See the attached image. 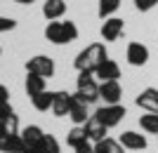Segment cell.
I'll list each match as a JSON object with an SVG mask.
<instances>
[{"label": "cell", "instance_id": "obj_1", "mask_svg": "<svg viewBox=\"0 0 158 153\" xmlns=\"http://www.w3.org/2000/svg\"><path fill=\"white\" fill-rule=\"evenodd\" d=\"M109 59V52H106V45L104 42H90V45L85 47V50H80L78 57H76V61H73V66H76V71H90V73H94L97 71V66L102 64V61Z\"/></svg>", "mask_w": 158, "mask_h": 153}, {"label": "cell", "instance_id": "obj_2", "mask_svg": "<svg viewBox=\"0 0 158 153\" xmlns=\"http://www.w3.org/2000/svg\"><path fill=\"white\" fill-rule=\"evenodd\" d=\"M45 38L52 42V45H69L73 40L78 38V26L73 21H50L45 28Z\"/></svg>", "mask_w": 158, "mask_h": 153}, {"label": "cell", "instance_id": "obj_3", "mask_svg": "<svg viewBox=\"0 0 158 153\" xmlns=\"http://www.w3.org/2000/svg\"><path fill=\"white\" fill-rule=\"evenodd\" d=\"M76 87H78V97L85 104H94V101H99V83L97 78H94V73H90V71H80L78 78H76Z\"/></svg>", "mask_w": 158, "mask_h": 153}, {"label": "cell", "instance_id": "obj_4", "mask_svg": "<svg viewBox=\"0 0 158 153\" xmlns=\"http://www.w3.org/2000/svg\"><path fill=\"white\" fill-rule=\"evenodd\" d=\"M92 118H97L104 127L111 130V127H116L120 120L125 118V106H120V104H104V106H99L94 111Z\"/></svg>", "mask_w": 158, "mask_h": 153}, {"label": "cell", "instance_id": "obj_5", "mask_svg": "<svg viewBox=\"0 0 158 153\" xmlns=\"http://www.w3.org/2000/svg\"><path fill=\"white\" fill-rule=\"evenodd\" d=\"M26 73H35L43 78H52L54 75V61L45 54H35L26 61Z\"/></svg>", "mask_w": 158, "mask_h": 153}, {"label": "cell", "instance_id": "obj_6", "mask_svg": "<svg viewBox=\"0 0 158 153\" xmlns=\"http://www.w3.org/2000/svg\"><path fill=\"white\" fill-rule=\"evenodd\" d=\"M99 99H104V104H120V99H123V87H120L118 80L99 83Z\"/></svg>", "mask_w": 158, "mask_h": 153}, {"label": "cell", "instance_id": "obj_7", "mask_svg": "<svg viewBox=\"0 0 158 153\" xmlns=\"http://www.w3.org/2000/svg\"><path fill=\"white\" fill-rule=\"evenodd\" d=\"M123 31H125V21L118 19V17H109V19H104V24H102V38H104L106 42H116V40L123 35Z\"/></svg>", "mask_w": 158, "mask_h": 153}, {"label": "cell", "instance_id": "obj_8", "mask_svg": "<svg viewBox=\"0 0 158 153\" xmlns=\"http://www.w3.org/2000/svg\"><path fill=\"white\" fill-rule=\"evenodd\" d=\"M87 106H90V104H85V101L80 99L78 94H71V108H69V118H71L76 125H85L87 120L92 118V115L87 113Z\"/></svg>", "mask_w": 158, "mask_h": 153}, {"label": "cell", "instance_id": "obj_9", "mask_svg": "<svg viewBox=\"0 0 158 153\" xmlns=\"http://www.w3.org/2000/svg\"><path fill=\"white\" fill-rule=\"evenodd\" d=\"M125 59L130 66H144L149 61V47L142 45V42H130L125 52Z\"/></svg>", "mask_w": 158, "mask_h": 153}, {"label": "cell", "instance_id": "obj_10", "mask_svg": "<svg viewBox=\"0 0 158 153\" xmlns=\"http://www.w3.org/2000/svg\"><path fill=\"white\" fill-rule=\"evenodd\" d=\"M120 146L125 148V151H144L146 148V137L144 134H139V132H132V130H127V132L120 134Z\"/></svg>", "mask_w": 158, "mask_h": 153}, {"label": "cell", "instance_id": "obj_11", "mask_svg": "<svg viewBox=\"0 0 158 153\" xmlns=\"http://www.w3.org/2000/svg\"><path fill=\"white\" fill-rule=\"evenodd\" d=\"M137 106L144 108L146 113H158V90L156 87H146L137 94Z\"/></svg>", "mask_w": 158, "mask_h": 153}, {"label": "cell", "instance_id": "obj_12", "mask_svg": "<svg viewBox=\"0 0 158 153\" xmlns=\"http://www.w3.org/2000/svg\"><path fill=\"white\" fill-rule=\"evenodd\" d=\"M21 139H24V146H26V151H31V148H35L38 151V146L43 144V139H45V132L40 130L38 125H28L21 130Z\"/></svg>", "mask_w": 158, "mask_h": 153}, {"label": "cell", "instance_id": "obj_13", "mask_svg": "<svg viewBox=\"0 0 158 153\" xmlns=\"http://www.w3.org/2000/svg\"><path fill=\"white\" fill-rule=\"evenodd\" d=\"M94 78H99L102 83H106V80H118L120 78V66L113 59H106V61H102V64L97 66Z\"/></svg>", "mask_w": 158, "mask_h": 153}, {"label": "cell", "instance_id": "obj_14", "mask_svg": "<svg viewBox=\"0 0 158 153\" xmlns=\"http://www.w3.org/2000/svg\"><path fill=\"white\" fill-rule=\"evenodd\" d=\"M66 14V0H45L43 5V17L47 21H57Z\"/></svg>", "mask_w": 158, "mask_h": 153}, {"label": "cell", "instance_id": "obj_15", "mask_svg": "<svg viewBox=\"0 0 158 153\" xmlns=\"http://www.w3.org/2000/svg\"><path fill=\"white\" fill-rule=\"evenodd\" d=\"M69 108H71V94L69 92H54L52 113L57 118H64V115H69Z\"/></svg>", "mask_w": 158, "mask_h": 153}, {"label": "cell", "instance_id": "obj_16", "mask_svg": "<svg viewBox=\"0 0 158 153\" xmlns=\"http://www.w3.org/2000/svg\"><path fill=\"white\" fill-rule=\"evenodd\" d=\"M83 127H85V132H87V139L94 141V144L102 141V139H106V132H109V127H104L97 118H90Z\"/></svg>", "mask_w": 158, "mask_h": 153}, {"label": "cell", "instance_id": "obj_17", "mask_svg": "<svg viewBox=\"0 0 158 153\" xmlns=\"http://www.w3.org/2000/svg\"><path fill=\"white\" fill-rule=\"evenodd\" d=\"M24 87H26L28 97H35V94L45 92V78H43V75H35V73H26Z\"/></svg>", "mask_w": 158, "mask_h": 153}, {"label": "cell", "instance_id": "obj_18", "mask_svg": "<svg viewBox=\"0 0 158 153\" xmlns=\"http://www.w3.org/2000/svg\"><path fill=\"white\" fill-rule=\"evenodd\" d=\"M85 141H90V139H87V132H85V127H83V125H76V127L71 130V132L66 134V144H69L71 148L83 146Z\"/></svg>", "mask_w": 158, "mask_h": 153}, {"label": "cell", "instance_id": "obj_19", "mask_svg": "<svg viewBox=\"0 0 158 153\" xmlns=\"http://www.w3.org/2000/svg\"><path fill=\"white\" fill-rule=\"evenodd\" d=\"M52 101H54V92H47V90L31 97V104L35 111H52Z\"/></svg>", "mask_w": 158, "mask_h": 153}, {"label": "cell", "instance_id": "obj_20", "mask_svg": "<svg viewBox=\"0 0 158 153\" xmlns=\"http://www.w3.org/2000/svg\"><path fill=\"white\" fill-rule=\"evenodd\" d=\"M94 151H97V153H123L125 148L120 146V141L111 139V137H106V139H102V141H97V144H94Z\"/></svg>", "mask_w": 158, "mask_h": 153}, {"label": "cell", "instance_id": "obj_21", "mask_svg": "<svg viewBox=\"0 0 158 153\" xmlns=\"http://www.w3.org/2000/svg\"><path fill=\"white\" fill-rule=\"evenodd\" d=\"M24 151H26V146H24L21 134H10L5 146H2V153H24Z\"/></svg>", "mask_w": 158, "mask_h": 153}, {"label": "cell", "instance_id": "obj_22", "mask_svg": "<svg viewBox=\"0 0 158 153\" xmlns=\"http://www.w3.org/2000/svg\"><path fill=\"white\" fill-rule=\"evenodd\" d=\"M139 125L149 134H158V113H144L139 115Z\"/></svg>", "mask_w": 158, "mask_h": 153}, {"label": "cell", "instance_id": "obj_23", "mask_svg": "<svg viewBox=\"0 0 158 153\" xmlns=\"http://www.w3.org/2000/svg\"><path fill=\"white\" fill-rule=\"evenodd\" d=\"M118 7H120V0H99V7H97L99 19H109Z\"/></svg>", "mask_w": 158, "mask_h": 153}, {"label": "cell", "instance_id": "obj_24", "mask_svg": "<svg viewBox=\"0 0 158 153\" xmlns=\"http://www.w3.org/2000/svg\"><path fill=\"white\" fill-rule=\"evenodd\" d=\"M59 141H57V137H52V134H45V139H43V144L38 146V153H59Z\"/></svg>", "mask_w": 158, "mask_h": 153}, {"label": "cell", "instance_id": "obj_25", "mask_svg": "<svg viewBox=\"0 0 158 153\" xmlns=\"http://www.w3.org/2000/svg\"><path fill=\"white\" fill-rule=\"evenodd\" d=\"M5 130L10 134H19V115H10V118H7V123H5Z\"/></svg>", "mask_w": 158, "mask_h": 153}, {"label": "cell", "instance_id": "obj_26", "mask_svg": "<svg viewBox=\"0 0 158 153\" xmlns=\"http://www.w3.org/2000/svg\"><path fill=\"white\" fill-rule=\"evenodd\" d=\"M132 2H135V7L139 12H149V10H153L158 5V0H132Z\"/></svg>", "mask_w": 158, "mask_h": 153}, {"label": "cell", "instance_id": "obj_27", "mask_svg": "<svg viewBox=\"0 0 158 153\" xmlns=\"http://www.w3.org/2000/svg\"><path fill=\"white\" fill-rule=\"evenodd\" d=\"M12 28H17V21L10 19V17H0V33H7Z\"/></svg>", "mask_w": 158, "mask_h": 153}, {"label": "cell", "instance_id": "obj_28", "mask_svg": "<svg viewBox=\"0 0 158 153\" xmlns=\"http://www.w3.org/2000/svg\"><path fill=\"white\" fill-rule=\"evenodd\" d=\"M12 113L14 111H12V106H10V101H7V104H0V125H5L7 118H10Z\"/></svg>", "mask_w": 158, "mask_h": 153}, {"label": "cell", "instance_id": "obj_29", "mask_svg": "<svg viewBox=\"0 0 158 153\" xmlns=\"http://www.w3.org/2000/svg\"><path fill=\"white\" fill-rule=\"evenodd\" d=\"M76 153H97L94 151V144H90V141H85L83 146H78V148H73Z\"/></svg>", "mask_w": 158, "mask_h": 153}, {"label": "cell", "instance_id": "obj_30", "mask_svg": "<svg viewBox=\"0 0 158 153\" xmlns=\"http://www.w3.org/2000/svg\"><path fill=\"white\" fill-rule=\"evenodd\" d=\"M10 101V90L5 85H0V104H7Z\"/></svg>", "mask_w": 158, "mask_h": 153}, {"label": "cell", "instance_id": "obj_31", "mask_svg": "<svg viewBox=\"0 0 158 153\" xmlns=\"http://www.w3.org/2000/svg\"><path fill=\"white\" fill-rule=\"evenodd\" d=\"M7 137H10V132L5 130V125H0V151H2V146H5Z\"/></svg>", "mask_w": 158, "mask_h": 153}, {"label": "cell", "instance_id": "obj_32", "mask_svg": "<svg viewBox=\"0 0 158 153\" xmlns=\"http://www.w3.org/2000/svg\"><path fill=\"white\" fill-rule=\"evenodd\" d=\"M14 2H19V5H33L35 0H14Z\"/></svg>", "mask_w": 158, "mask_h": 153}, {"label": "cell", "instance_id": "obj_33", "mask_svg": "<svg viewBox=\"0 0 158 153\" xmlns=\"http://www.w3.org/2000/svg\"><path fill=\"white\" fill-rule=\"evenodd\" d=\"M24 153H38V151H35V148H31V151H24Z\"/></svg>", "mask_w": 158, "mask_h": 153}, {"label": "cell", "instance_id": "obj_34", "mask_svg": "<svg viewBox=\"0 0 158 153\" xmlns=\"http://www.w3.org/2000/svg\"><path fill=\"white\" fill-rule=\"evenodd\" d=\"M0 54H2V47H0Z\"/></svg>", "mask_w": 158, "mask_h": 153}]
</instances>
